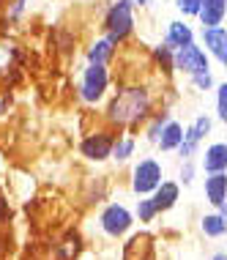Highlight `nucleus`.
Instances as JSON below:
<instances>
[{"label": "nucleus", "instance_id": "f257e3e1", "mask_svg": "<svg viewBox=\"0 0 227 260\" xmlns=\"http://www.w3.org/2000/svg\"><path fill=\"white\" fill-rule=\"evenodd\" d=\"M156 107L153 88L148 82H123L104 107V121L115 132H134L145 123Z\"/></svg>", "mask_w": 227, "mask_h": 260}, {"label": "nucleus", "instance_id": "f03ea898", "mask_svg": "<svg viewBox=\"0 0 227 260\" xmlns=\"http://www.w3.org/2000/svg\"><path fill=\"white\" fill-rule=\"evenodd\" d=\"M137 6H134V0H112L107 6V11H104L102 17V33L104 39H110L112 44H123L126 39L134 33V25H137Z\"/></svg>", "mask_w": 227, "mask_h": 260}, {"label": "nucleus", "instance_id": "7ed1b4c3", "mask_svg": "<svg viewBox=\"0 0 227 260\" xmlns=\"http://www.w3.org/2000/svg\"><path fill=\"white\" fill-rule=\"evenodd\" d=\"M110 66L102 63H85L82 74H80V85H77V99L88 107H99L110 93Z\"/></svg>", "mask_w": 227, "mask_h": 260}, {"label": "nucleus", "instance_id": "20e7f679", "mask_svg": "<svg viewBox=\"0 0 227 260\" xmlns=\"http://www.w3.org/2000/svg\"><path fill=\"white\" fill-rule=\"evenodd\" d=\"M161 178H165V165L156 156H143L132 165L129 189H132L134 198H143V194H151L161 184Z\"/></svg>", "mask_w": 227, "mask_h": 260}, {"label": "nucleus", "instance_id": "39448f33", "mask_svg": "<svg viewBox=\"0 0 227 260\" xmlns=\"http://www.w3.org/2000/svg\"><path fill=\"white\" fill-rule=\"evenodd\" d=\"M99 228H102V233L107 238H112V241L129 236L132 228H134L132 208L123 206V203H107V206L102 208V214H99Z\"/></svg>", "mask_w": 227, "mask_h": 260}, {"label": "nucleus", "instance_id": "423d86ee", "mask_svg": "<svg viewBox=\"0 0 227 260\" xmlns=\"http://www.w3.org/2000/svg\"><path fill=\"white\" fill-rule=\"evenodd\" d=\"M211 132H214V118L211 115H197L189 126H183V140L178 143V148H175L178 159H194Z\"/></svg>", "mask_w": 227, "mask_h": 260}, {"label": "nucleus", "instance_id": "0eeeda50", "mask_svg": "<svg viewBox=\"0 0 227 260\" xmlns=\"http://www.w3.org/2000/svg\"><path fill=\"white\" fill-rule=\"evenodd\" d=\"M208 69H211V58L205 55V50L197 44V41L173 50V72H178L183 77H191V74L208 72Z\"/></svg>", "mask_w": 227, "mask_h": 260}, {"label": "nucleus", "instance_id": "6e6552de", "mask_svg": "<svg viewBox=\"0 0 227 260\" xmlns=\"http://www.w3.org/2000/svg\"><path fill=\"white\" fill-rule=\"evenodd\" d=\"M115 129H96V132H88L82 140H80V153L88 161H96V165H102V161L110 159L112 153V143H115Z\"/></svg>", "mask_w": 227, "mask_h": 260}, {"label": "nucleus", "instance_id": "1a4fd4ad", "mask_svg": "<svg viewBox=\"0 0 227 260\" xmlns=\"http://www.w3.org/2000/svg\"><path fill=\"white\" fill-rule=\"evenodd\" d=\"M200 47L216 66H222V69L227 66V30H224V25L200 27Z\"/></svg>", "mask_w": 227, "mask_h": 260}, {"label": "nucleus", "instance_id": "9d476101", "mask_svg": "<svg viewBox=\"0 0 227 260\" xmlns=\"http://www.w3.org/2000/svg\"><path fill=\"white\" fill-rule=\"evenodd\" d=\"M203 194H205V203L211 208L227 214V173H208L205 175Z\"/></svg>", "mask_w": 227, "mask_h": 260}, {"label": "nucleus", "instance_id": "9b49d317", "mask_svg": "<svg viewBox=\"0 0 227 260\" xmlns=\"http://www.w3.org/2000/svg\"><path fill=\"white\" fill-rule=\"evenodd\" d=\"M200 161H197V170H203L205 175L208 173H227V143L216 140L211 143L203 153H197Z\"/></svg>", "mask_w": 227, "mask_h": 260}, {"label": "nucleus", "instance_id": "f8f14e48", "mask_svg": "<svg viewBox=\"0 0 227 260\" xmlns=\"http://www.w3.org/2000/svg\"><path fill=\"white\" fill-rule=\"evenodd\" d=\"M191 41H197V30L191 27L189 19H170L167 27H165V44L178 50V47H186Z\"/></svg>", "mask_w": 227, "mask_h": 260}, {"label": "nucleus", "instance_id": "ddd939ff", "mask_svg": "<svg viewBox=\"0 0 227 260\" xmlns=\"http://www.w3.org/2000/svg\"><path fill=\"white\" fill-rule=\"evenodd\" d=\"M151 200L159 214H165V211H173L175 206H178L181 200V184L178 181H165L161 178V184L151 192Z\"/></svg>", "mask_w": 227, "mask_h": 260}, {"label": "nucleus", "instance_id": "4468645a", "mask_svg": "<svg viewBox=\"0 0 227 260\" xmlns=\"http://www.w3.org/2000/svg\"><path fill=\"white\" fill-rule=\"evenodd\" d=\"M183 140V123L175 121V118H170V121L161 126L159 137H156L153 148L159 153H175V148H178V143Z\"/></svg>", "mask_w": 227, "mask_h": 260}, {"label": "nucleus", "instance_id": "2eb2a0df", "mask_svg": "<svg viewBox=\"0 0 227 260\" xmlns=\"http://www.w3.org/2000/svg\"><path fill=\"white\" fill-rule=\"evenodd\" d=\"M224 17H227V0H203L194 19L200 22V27H216L224 25Z\"/></svg>", "mask_w": 227, "mask_h": 260}, {"label": "nucleus", "instance_id": "dca6fc26", "mask_svg": "<svg viewBox=\"0 0 227 260\" xmlns=\"http://www.w3.org/2000/svg\"><path fill=\"white\" fill-rule=\"evenodd\" d=\"M200 233L205 238H214V241H219V238L227 236V214L224 211H211V214H203L200 219Z\"/></svg>", "mask_w": 227, "mask_h": 260}, {"label": "nucleus", "instance_id": "f3484780", "mask_svg": "<svg viewBox=\"0 0 227 260\" xmlns=\"http://www.w3.org/2000/svg\"><path fill=\"white\" fill-rule=\"evenodd\" d=\"M137 153V137L134 135H115V143H112V153L110 159L115 165H129Z\"/></svg>", "mask_w": 227, "mask_h": 260}, {"label": "nucleus", "instance_id": "a211bd4d", "mask_svg": "<svg viewBox=\"0 0 227 260\" xmlns=\"http://www.w3.org/2000/svg\"><path fill=\"white\" fill-rule=\"evenodd\" d=\"M115 58V44L110 39H96L90 41V47L85 50V63H102V66H110V60Z\"/></svg>", "mask_w": 227, "mask_h": 260}, {"label": "nucleus", "instance_id": "6ab92c4d", "mask_svg": "<svg viewBox=\"0 0 227 260\" xmlns=\"http://www.w3.org/2000/svg\"><path fill=\"white\" fill-rule=\"evenodd\" d=\"M170 118H173V112L170 110H159V112H151V115L145 118V123H143V140L145 143H156V137H159V132H161V126H165Z\"/></svg>", "mask_w": 227, "mask_h": 260}, {"label": "nucleus", "instance_id": "aec40b11", "mask_svg": "<svg viewBox=\"0 0 227 260\" xmlns=\"http://www.w3.org/2000/svg\"><path fill=\"white\" fill-rule=\"evenodd\" d=\"M134 222H140V224H151L156 222V216H159V211H156L153 206V200H151V194H143V198H137V203H134Z\"/></svg>", "mask_w": 227, "mask_h": 260}, {"label": "nucleus", "instance_id": "412c9836", "mask_svg": "<svg viewBox=\"0 0 227 260\" xmlns=\"http://www.w3.org/2000/svg\"><path fill=\"white\" fill-rule=\"evenodd\" d=\"M151 58H153V63H156V69H159V72H165V74L173 72V47H167L165 41H161V44H156L153 50H151Z\"/></svg>", "mask_w": 227, "mask_h": 260}, {"label": "nucleus", "instance_id": "4be33fe9", "mask_svg": "<svg viewBox=\"0 0 227 260\" xmlns=\"http://www.w3.org/2000/svg\"><path fill=\"white\" fill-rule=\"evenodd\" d=\"M189 85L194 88V90H200V93H208V90H214V85H216L214 69H208V72H200V74H191V77H189Z\"/></svg>", "mask_w": 227, "mask_h": 260}, {"label": "nucleus", "instance_id": "5701e85b", "mask_svg": "<svg viewBox=\"0 0 227 260\" xmlns=\"http://www.w3.org/2000/svg\"><path fill=\"white\" fill-rule=\"evenodd\" d=\"M197 178V159H181L178 167V184L181 186H191Z\"/></svg>", "mask_w": 227, "mask_h": 260}, {"label": "nucleus", "instance_id": "b1692460", "mask_svg": "<svg viewBox=\"0 0 227 260\" xmlns=\"http://www.w3.org/2000/svg\"><path fill=\"white\" fill-rule=\"evenodd\" d=\"M216 121L224 123L227 121V82H216Z\"/></svg>", "mask_w": 227, "mask_h": 260}, {"label": "nucleus", "instance_id": "393cba45", "mask_svg": "<svg viewBox=\"0 0 227 260\" xmlns=\"http://www.w3.org/2000/svg\"><path fill=\"white\" fill-rule=\"evenodd\" d=\"M203 0H175V11L181 14L183 19H194L197 11H200Z\"/></svg>", "mask_w": 227, "mask_h": 260}, {"label": "nucleus", "instance_id": "a878e982", "mask_svg": "<svg viewBox=\"0 0 227 260\" xmlns=\"http://www.w3.org/2000/svg\"><path fill=\"white\" fill-rule=\"evenodd\" d=\"M27 9V0H11L9 11H6V17L11 19V22H17V19H22V14Z\"/></svg>", "mask_w": 227, "mask_h": 260}, {"label": "nucleus", "instance_id": "bb28decb", "mask_svg": "<svg viewBox=\"0 0 227 260\" xmlns=\"http://www.w3.org/2000/svg\"><path fill=\"white\" fill-rule=\"evenodd\" d=\"M134 6L137 9H148V6H153V0H134Z\"/></svg>", "mask_w": 227, "mask_h": 260}, {"label": "nucleus", "instance_id": "cd10ccee", "mask_svg": "<svg viewBox=\"0 0 227 260\" xmlns=\"http://www.w3.org/2000/svg\"><path fill=\"white\" fill-rule=\"evenodd\" d=\"M211 260H227V252L219 249V252H214V255H211Z\"/></svg>", "mask_w": 227, "mask_h": 260}]
</instances>
